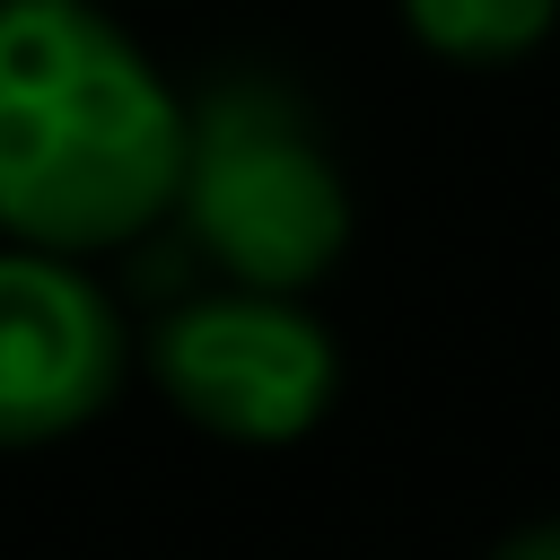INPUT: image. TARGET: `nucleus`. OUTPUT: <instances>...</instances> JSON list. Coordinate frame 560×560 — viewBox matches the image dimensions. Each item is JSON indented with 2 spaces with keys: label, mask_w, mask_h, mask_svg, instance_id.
<instances>
[{
  "label": "nucleus",
  "mask_w": 560,
  "mask_h": 560,
  "mask_svg": "<svg viewBox=\"0 0 560 560\" xmlns=\"http://www.w3.org/2000/svg\"><path fill=\"white\" fill-rule=\"evenodd\" d=\"M184 88L105 0H0V245L105 262L175 219Z\"/></svg>",
  "instance_id": "obj_1"
},
{
  "label": "nucleus",
  "mask_w": 560,
  "mask_h": 560,
  "mask_svg": "<svg viewBox=\"0 0 560 560\" xmlns=\"http://www.w3.org/2000/svg\"><path fill=\"white\" fill-rule=\"evenodd\" d=\"M184 245L236 289L306 298L350 254V184L306 96L271 70H219L184 96Z\"/></svg>",
  "instance_id": "obj_2"
},
{
  "label": "nucleus",
  "mask_w": 560,
  "mask_h": 560,
  "mask_svg": "<svg viewBox=\"0 0 560 560\" xmlns=\"http://www.w3.org/2000/svg\"><path fill=\"white\" fill-rule=\"evenodd\" d=\"M140 359L149 385L228 446H298L341 394V341L289 289H192L149 324Z\"/></svg>",
  "instance_id": "obj_3"
},
{
  "label": "nucleus",
  "mask_w": 560,
  "mask_h": 560,
  "mask_svg": "<svg viewBox=\"0 0 560 560\" xmlns=\"http://www.w3.org/2000/svg\"><path fill=\"white\" fill-rule=\"evenodd\" d=\"M131 376L122 298L79 254L0 245V455H35L114 411Z\"/></svg>",
  "instance_id": "obj_4"
},
{
  "label": "nucleus",
  "mask_w": 560,
  "mask_h": 560,
  "mask_svg": "<svg viewBox=\"0 0 560 560\" xmlns=\"http://www.w3.org/2000/svg\"><path fill=\"white\" fill-rule=\"evenodd\" d=\"M394 9H402V35L455 70L525 61L560 26V0H394Z\"/></svg>",
  "instance_id": "obj_5"
},
{
  "label": "nucleus",
  "mask_w": 560,
  "mask_h": 560,
  "mask_svg": "<svg viewBox=\"0 0 560 560\" xmlns=\"http://www.w3.org/2000/svg\"><path fill=\"white\" fill-rule=\"evenodd\" d=\"M490 560H560V516H534V525H516Z\"/></svg>",
  "instance_id": "obj_6"
}]
</instances>
